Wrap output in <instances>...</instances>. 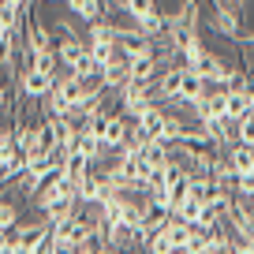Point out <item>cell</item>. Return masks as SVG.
I'll return each mask as SVG.
<instances>
[{"mask_svg": "<svg viewBox=\"0 0 254 254\" xmlns=\"http://www.w3.org/2000/svg\"><path fill=\"white\" fill-rule=\"evenodd\" d=\"M97 232V217H86V213H75L71 221H64L53 228V243L60 247V254L75 251V247H82L90 236Z\"/></svg>", "mask_w": 254, "mask_h": 254, "instance_id": "obj_1", "label": "cell"}, {"mask_svg": "<svg viewBox=\"0 0 254 254\" xmlns=\"http://www.w3.org/2000/svg\"><path fill=\"white\" fill-rule=\"evenodd\" d=\"M239 19H243V4L236 0H221V4H209V23L221 38L239 41Z\"/></svg>", "mask_w": 254, "mask_h": 254, "instance_id": "obj_2", "label": "cell"}, {"mask_svg": "<svg viewBox=\"0 0 254 254\" xmlns=\"http://www.w3.org/2000/svg\"><path fill=\"white\" fill-rule=\"evenodd\" d=\"M127 131H131V124H127L124 112H109V116L101 120V127H97V138H101V150H124L127 142Z\"/></svg>", "mask_w": 254, "mask_h": 254, "instance_id": "obj_3", "label": "cell"}, {"mask_svg": "<svg viewBox=\"0 0 254 254\" xmlns=\"http://www.w3.org/2000/svg\"><path fill=\"white\" fill-rule=\"evenodd\" d=\"M75 194H79V202H82V206H101V202L109 198V194H116V187H112V183L105 180V172H101V168H90L86 183H82V187L75 190Z\"/></svg>", "mask_w": 254, "mask_h": 254, "instance_id": "obj_4", "label": "cell"}, {"mask_svg": "<svg viewBox=\"0 0 254 254\" xmlns=\"http://www.w3.org/2000/svg\"><path fill=\"white\" fill-rule=\"evenodd\" d=\"M53 86H56V75H45V71H38V67L19 75V94H23L26 101H45V97L53 94Z\"/></svg>", "mask_w": 254, "mask_h": 254, "instance_id": "obj_5", "label": "cell"}, {"mask_svg": "<svg viewBox=\"0 0 254 254\" xmlns=\"http://www.w3.org/2000/svg\"><path fill=\"white\" fill-rule=\"evenodd\" d=\"M131 131H135L142 142H161V131H165V109L153 105L150 112H142L138 120H131Z\"/></svg>", "mask_w": 254, "mask_h": 254, "instance_id": "obj_6", "label": "cell"}, {"mask_svg": "<svg viewBox=\"0 0 254 254\" xmlns=\"http://www.w3.org/2000/svg\"><path fill=\"white\" fill-rule=\"evenodd\" d=\"M67 11H71L75 19H82L86 26H94V23L105 19V4L101 0H67Z\"/></svg>", "mask_w": 254, "mask_h": 254, "instance_id": "obj_7", "label": "cell"}, {"mask_svg": "<svg viewBox=\"0 0 254 254\" xmlns=\"http://www.w3.org/2000/svg\"><path fill=\"white\" fill-rule=\"evenodd\" d=\"M243 116H251V94L247 90H228V97H224V120L239 124Z\"/></svg>", "mask_w": 254, "mask_h": 254, "instance_id": "obj_8", "label": "cell"}, {"mask_svg": "<svg viewBox=\"0 0 254 254\" xmlns=\"http://www.w3.org/2000/svg\"><path fill=\"white\" fill-rule=\"evenodd\" d=\"M209 90V82L206 79H198V75L194 71H187V67H183V86H180V105H194V101H202V94H206Z\"/></svg>", "mask_w": 254, "mask_h": 254, "instance_id": "obj_9", "label": "cell"}, {"mask_svg": "<svg viewBox=\"0 0 254 254\" xmlns=\"http://www.w3.org/2000/svg\"><path fill=\"white\" fill-rule=\"evenodd\" d=\"M138 157H142V165H146V172H150V176L161 172V168L172 161V157H168V146H165V142H146L142 150H138Z\"/></svg>", "mask_w": 254, "mask_h": 254, "instance_id": "obj_10", "label": "cell"}, {"mask_svg": "<svg viewBox=\"0 0 254 254\" xmlns=\"http://www.w3.org/2000/svg\"><path fill=\"white\" fill-rule=\"evenodd\" d=\"M228 168L236 172V180L254 176V150H251V146H236V150H228Z\"/></svg>", "mask_w": 254, "mask_h": 254, "instance_id": "obj_11", "label": "cell"}, {"mask_svg": "<svg viewBox=\"0 0 254 254\" xmlns=\"http://www.w3.org/2000/svg\"><path fill=\"white\" fill-rule=\"evenodd\" d=\"M127 67H131V60L116 56V60L105 67V90H124L127 86Z\"/></svg>", "mask_w": 254, "mask_h": 254, "instance_id": "obj_12", "label": "cell"}, {"mask_svg": "<svg viewBox=\"0 0 254 254\" xmlns=\"http://www.w3.org/2000/svg\"><path fill=\"white\" fill-rule=\"evenodd\" d=\"M15 53H19V38H15V34H0V71L11 67Z\"/></svg>", "mask_w": 254, "mask_h": 254, "instance_id": "obj_13", "label": "cell"}, {"mask_svg": "<svg viewBox=\"0 0 254 254\" xmlns=\"http://www.w3.org/2000/svg\"><path fill=\"white\" fill-rule=\"evenodd\" d=\"M19 206L15 202H0V232H15L19 228Z\"/></svg>", "mask_w": 254, "mask_h": 254, "instance_id": "obj_14", "label": "cell"}, {"mask_svg": "<svg viewBox=\"0 0 254 254\" xmlns=\"http://www.w3.org/2000/svg\"><path fill=\"white\" fill-rule=\"evenodd\" d=\"M236 127H239V146H251L254 150V116H243Z\"/></svg>", "mask_w": 254, "mask_h": 254, "instance_id": "obj_15", "label": "cell"}, {"mask_svg": "<svg viewBox=\"0 0 254 254\" xmlns=\"http://www.w3.org/2000/svg\"><path fill=\"white\" fill-rule=\"evenodd\" d=\"M0 109H11V94H8V86L0 82Z\"/></svg>", "mask_w": 254, "mask_h": 254, "instance_id": "obj_16", "label": "cell"}, {"mask_svg": "<svg viewBox=\"0 0 254 254\" xmlns=\"http://www.w3.org/2000/svg\"><path fill=\"white\" fill-rule=\"evenodd\" d=\"M247 45H251V49H254V34H247Z\"/></svg>", "mask_w": 254, "mask_h": 254, "instance_id": "obj_17", "label": "cell"}, {"mask_svg": "<svg viewBox=\"0 0 254 254\" xmlns=\"http://www.w3.org/2000/svg\"><path fill=\"white\" fill-rule=\"evenodd\" d=\"M180 254H190V251H180Z\"/></svg>", "mask_w": 254, "mask_h": 254, "instance_id": "obj_18", "label": "cell"}]
</instances>
